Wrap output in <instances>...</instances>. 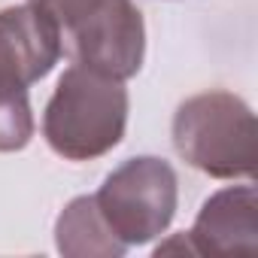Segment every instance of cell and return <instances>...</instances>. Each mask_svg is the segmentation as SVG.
<instances>
[{"label":"cell","mask_w":258,"mask_h":258,"mask_svg":"<svg viewBox=\"0 0 258 258\" xmlns=\"http://www.w3.org/2000/svg\"><path fill=\"white\" fill-rule=\"evenodd\" d=\"M55 246L67 258H121L127 246L103 222L94 195L73 198L55 222Z\"/></svg>","instance_id":"cell-7"},{"label":"cell","mask_w":258,"mask_h":258,"mask_svg":"<svg viewBox=\"0 0 258 258\" xmlns=\"http://www.w3.org/2000/svg\"><path fill=\"white\" fill-rule=\"evenodd\" d=\"M31 4L43 7V10L58 22V28H61V31H67L70 25L82 22V19H85V16H91L97 7H103L106 0H31Z\"/></svg>","instance_id":"cell-9"},{"label":"cell","mask_w":258,"mask_h":258,"mask_svg":"<svg viewBox=\"0 0 258 258\" xmlns=\"http://www.w3.org/2000/svg\"><path fill=\"white\" fill-rule=\"evenodd\" d=\"M127 106L131 100L121 79L73 64L61 73L46 103L43 137L64 161H94L121 143Z\"/></svg>","instance_id":"cell-1"},{"label":"cell","mask_w":258,"mask_h":258,"mask_svg":"<svg viewBox=\"0 0 258 258\" xmlns=\"http://www.w3.org/2000/svg\"><path fill=\"white\" fill-rule=\"evenodd\" d=\"M61 46L73 64L112 79H131L146 58L143 13L131 0H106L91 16L61 31Z\"/></svg>","instance_id":"cell-4"},{"label":"cell","mask_w":258,"mask_h":258,"mask_svg":"<svg viewBox=\"0 0 258 258\" xmlns=\"http://www.w3.org/2000/svg\"><path fill=\"white\" fill-rule=\"evenodd\" d=\"M103 222L124 246H143L161 237L179 204V179L170 161L137 155L118 164L94 195Z\"/></svg>","instance_id":"cell-3"},{"label":"cell","mask_w":258,"mask_h":258,"mask_svg":"<svg viewBox=\"0 0 258 258\" xmlns=\"http://www.w3.org/2000/svg\"><path fill=\"white\" fill-rule=\"evenodd\" d=\"M185 237L191 255H255L258 252L255 185H231L210 195Z\"/></svg>","instance_id":"cell-6"},{"label":"cell","mask_w":258,"mask_h":258,"mask_svg":"<svg viewBox=\"0 0 258 258\" xmlns=\"http://www.w3.org/2000/svg\"><path fill=\"white\" fill-rule=\"evenodd\" d=\"M173 146L185 164L213 179L255 176V115L231 91H204L173 112Z\"/></svg>","instance_id":"cell-2"},{"label":"cell","mask_w":258,"mask_h":258,"mask_svg":"<svg viewBox=\"0 0 258 258\" xmlns=\"http://www.w3.org/2000/svg\"><path fill=\"white\" fill-rule=\"evenodd\" d=\"M34 137L28 88L0 82V152H19Z\"/></svg>","instance_id":"cell-8"},{"label":"cell","mask_w":258,"mask_h":258,"mask_svg":"<svg viewBox=\"0 0 258 258\" xmlns=\"http://www.w3.org/2000/svg\"><path fill=\"white\" fill-rule=\"evenodd\" d=\"M61 28L37 4L0 10V82L31 88L61 61Z\"/></svg>","instance_id":"cell-5"}]
</instances>
